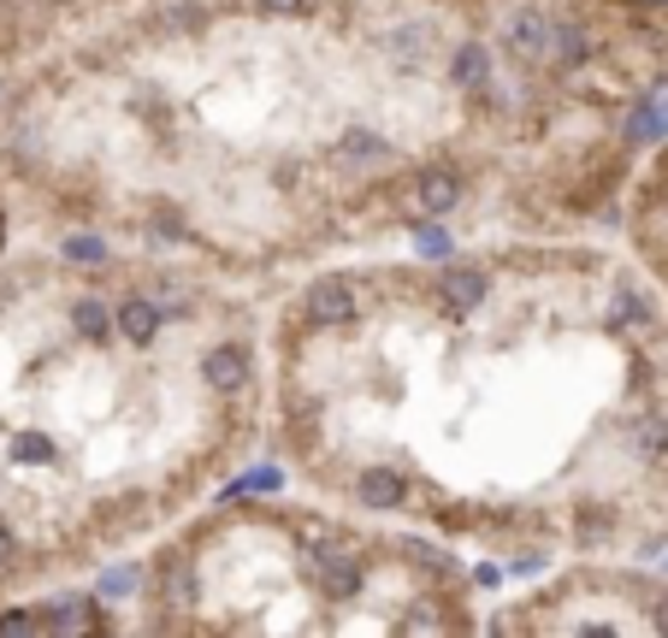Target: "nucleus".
<instances>
[{
    "instance_id": "obj_1",
    "label": "nucleus",
    "mask_w": 668,
    "mask_h": 638,
    "mask_svg": "<svg viewBox=\"0 0 668 638\" xmlns=\"http://www.w3.org/2000/svg\"><path fill=\"white\" fill-rule=\"evenodd\" d=\"M633 166L456 0H131L0 72L24 231L267 296L390 249L615 231Z\"/></svg>"
},
{
    "instance_id": "obj_2",
    "label": "nucleus",
    "mask_w": 668,
    "mask_h": 638,
    "mask_svg": "<svg viewBox=\"0 0 668 638\" xmlns=\"http://www.w3.org/2000/svg\"><path fill=\"white\" fill-rule=\"evenodd\" d=\"M290 485L544 574L668 550V296L615 231H491L272 296Z\"/></svg>"
},
{
    "instance_id": "obj_3",
    "label": "nucleus",
    "mask_w": 668,
    "mask_h": 638,
    "mask_svg": "<svg viewBox=\"0 0 668 638\" xmlns=\"http://www.w3.org/2000/svg\"><path fill=\"white\" fill-rule=\"evenodd\" d=\"M272 432V296L24 231L0 254V615L136 567Z\"/></svg>"
},
{
    "instance_id": "obj_4",
    "label": "nucleus",
    "mask_w": 668,
    "mask_h": 638,
    "mask_svg": "<svg viewBox=\"0 0 668 638\" xmlns=\"http://www.w3.org/2000/svg\"><path fill=\"white\" fill-rule=\"evenodd\" d=\"M468 550L320 491L213 496L136 562L113 632L143 638H473Z\"/></svg>"
},
{
    "instance_id": "obj_5",
    "label": "nucleus",
    "mask_w": 668,
    "mask_h": 638,
    "mask_svg": "<svg viewBox=\"0 0 668 638\" xmlns=\"http://www.w3.org/2000/svg\"><path fill=\"white\" fill-rule=\"evenodd\" d=\"M509 65L580 130L645 148L650 101L668 95V0H456Z\"/></svg>"
},
{
    "instance_id": "obj_6",
    "label": "nucleus",
    "mask_w": 668,
    "mask_h": 638,
    "mask_svg": "<svg viewBox=\"0 0 668 638\" xmlns=\"http://www.w3.org/2000/svg\"><path fill=\"white\" fill-rule=\"evenodd\" d=\"M497 638H668V574L650 556H574L491 597Z\"/></svg>"
},
{
    "instance_id": "obj_7",
    "label": "nucleus",
    "mask_w": 668,
    "mask_h": 638,
    "mask_svg": "<svg viewBox=\"0 0 668 638\" xmlns=\"http://www.w3.org/2000/svg\"><path fill=\"white\" fill-rule=\"evenodd\" d=\"M615 237L639 254L645 272L668 296V130L650 136L639 166H633V178L622 189V207H615Z\"/></svg>"
},
{
    "instance_id": "obj_8",
    "label": "nucleus",
    "mask_w": 668,
    "mask_h": 638,
    "mask_svg": "<svg viewBox=\"0 0 668 638\" xmlns=\"http://www.w3.org/2000/svg\"><path fill=\"white\" fill-rule=\"evenodd\" d=\"M24 237V226H19V207H12V189H7V178H0V254H7L12 243Z\"/></svg>"
}]
</instances>
